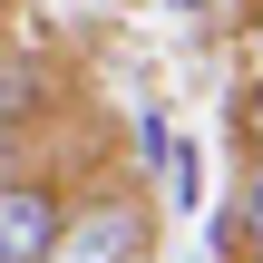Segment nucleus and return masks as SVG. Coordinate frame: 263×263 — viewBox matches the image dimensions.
I'll use <instances>...</instances> for the list:
<instances>
[{
  "label": "nucleus",
  "mask_w": 263,
  "mask_h": 263,
  "mask_svg": "<svg viewBox=\"0 0 263 263\" xmlns=\"http://www.w3.org/2000/svg\"><path fill=\"white\" fill-rule=\"evenodd\" d=\"M234 137H244V156H263V78L234 98Z\"/></svg>",
  "instance_id": "39448f33"
},
{
  "label": "nucleus",
  "mask_w": 263,
  "mask_h": 263,
  "mask_svg": "<svg viewBox=\"0 0 263 263\" xmlns=\"http://www.w3.org/2000/svg\"><path fill=\"white\" fill-rule=\"evenodd\" d=\"M39 88H49V78H39V68H29V59H20V68H0V127H20V117H29V98H39Z\"/></svg>",
  "instance_id": "20e7f679"
},
{
  "label": "nucleus",
  "mask_w": 263,
  "mask_h": 263,
  "mask_svg": "<svg viewBox=\"0 0 263 263\" xmlns=\"http://www.w3.org/2000/svg\"><path fill=\"white\" fill-rule=\"evenodd\" d=\"M146 156H156V176H166V205H195L205 185H195V146L166 127V117H146Z\"/></svg>",
  "instance_id": "7ed1b4c3"
},
{
  "label": "nucleus",
  "mask_w": 263,
  "mask_h": 263,
  "mask_svg": "<svg viewBox=\"0 0 263 263\" xmlns=\"http://www.w3.org/2000/svg\"><path fill=\"white\" fill-rule=\"evenodd\" d=\"M244 39H254V78H263V10H254V29H244Z\"/></svg>",
  "instance_id": "0eeeda50"
},
{
  "label": "nucleus",
  "mask_w": 263,
  "mask_h": 263,
  "mask_svg": "<svg viewBox=\"0 0 263 263\" xmlns=\"http://www.w3.org/2000/svg\"><path fill=\"white\" fill-rule=\"evenodd\" d=\"M254 263H263V254H254Z\"/></svg>",
  "instance_id": "1a4fd4ad"
},
{
  "label": "nucleus",
  "mask_w": 263,
  "mask_h": 263,
  "mask_svg": "<svg viewBox=\"0 0 263 263\" xmlns=\"http://www.w3.org/2000/svg\"><path fill=\"white\" fill-rule=\"evenodd\" d=\"M156 244V205L146 195H88L78 215H59L49 263H146Z\"/></svg>",
  "instance_id": "f257e3e1"
},
{
  "label": "nucleus",
  "mask_w": 263,
  "mask_h": 263,
  "mask_svg": "<svg viewBox=\"0 0 263 263\" xmlns=\"http://www.w3.org/2000/svg\"><path fill=\"white\" fill-rule=\"evenodd\" d=\"M234 205L254 215V234H263V156H254V166H244V195H234Z\"/></svg>",
  "instance_id": "423d86ee"
},
{
  "label": "nucleus",
  "mask_w": 263,
  "mask_h": 263,
  "mask_svg": "<svg viewBox=\"0 0 263 263\" xmlns=\"http://www.w3.org/2000/svg\"><path fill=\"white\" fill-rule=\"evenodd\" d=\"M59 215H68V195L49 176H0V263H49Z\"/></svg>",
  "instance_id": "f03ea898"
},
{
  "label": "nucleus",
  "mask_w": 263,
  "mask_h": 263,
  "mask_svg": "<svg viewBox=\"0 0 263 263\" xmlns=\"http://www.w3.org/2000/svg\"><path fill=\"white\" fill-rule=\"evenodd\" d=\"M0 176H10V127H0Z\"/></svg>",
  "instance_id": "6e6552de"
}]
</instances>
